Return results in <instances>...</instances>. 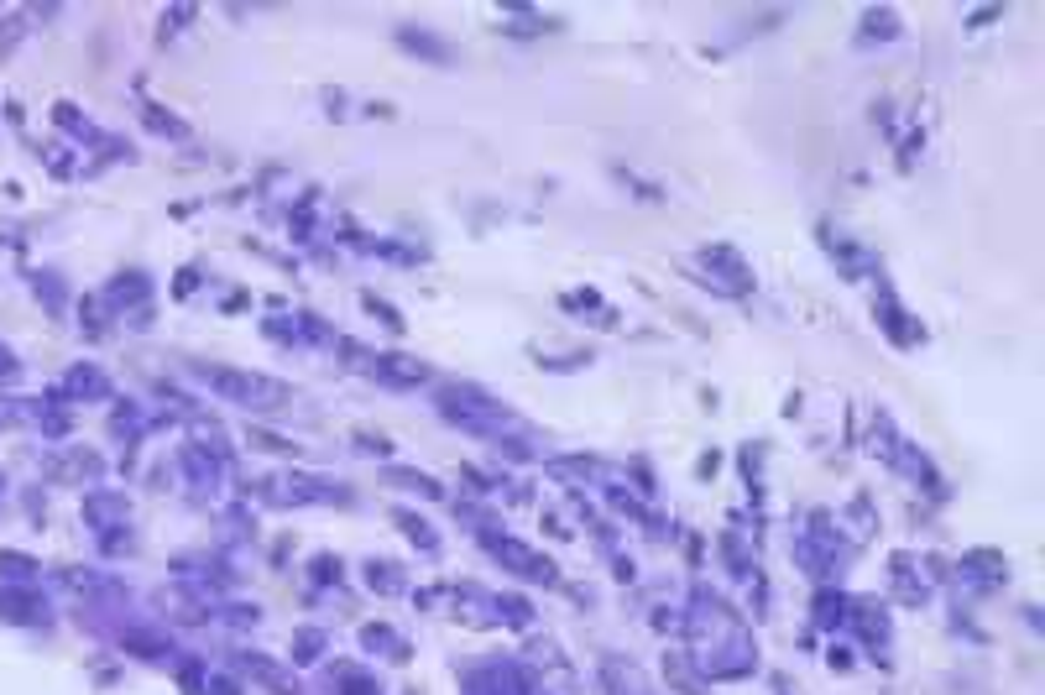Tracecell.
Instances as JSON below:
<instances>
[{
  "instance_id": "cell-1",
  "label": "cell",
  "mask_w": 1045,
  "mask_h": 695,
  "mask_svg": "<svg viewBox=\"0 0 1045 695\" xmlns=\"http://www.w3.org/2000/svg\"><path fill=\"white\" fill-rule=\"evenodd\" d=\"M215 387H225L230 398H246V403H262V398H277V387L272 382H262V377H230V372H215L209 377Z\"/></svg>"
}]
</instances>
